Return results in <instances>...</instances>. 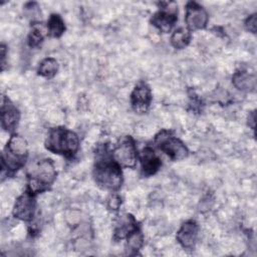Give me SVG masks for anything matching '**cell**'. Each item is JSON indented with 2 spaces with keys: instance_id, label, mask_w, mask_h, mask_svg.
I'll list each match as a JSON object with an SVG mask.
<instances>
[{
  "instance_id": "obj_2",
  "label": "cell",
  "mask_w": 257,
  "mask_h": 257,
  "mask_svg": "<svg viewBox=\"0 0 257 257\" xmlns=\"http://www.w3.org/2000/svg\"><path fill=\"white\" fill-rule=\"evenodd\" d=\"M56 178V170L50 159H42L32 163L27 169V191L32 195L49 189Z\"/></svg>"
},
{
  "instance_id": "obj_3",
  "label": "cell",
  "mask_w": 257,
  "mask_h": 257,
  "mask_svg": "<svg viewBox=\"0 0 257 257\" xmlns=\"http://www.w3.org/2000/svg\"><path fill=\"white\" fill-rule=\"evenodd\" d=\"M45 148L54 154L72 158L79 149V140L72 131L65 127H54L48 132Z\"/></svg>"
},
{
  "instance_id": "obj_16",
  "label": "cell",
  "mask_w": 257,
  "mask_h": 257,
  "mask_svg": "<svg viewBox=\"0 0 257 257\" xmlns=\"http://www.w3.org/2000/svg\"><path fill=\"white\" fill-rule=\"evenodd\" d=\"M47 34L51 37H59L65 30V25L61 17L57 14H52L47 21Z\"/></svg>"
},
{
  "instance_id": "obj_9",
  "label": "cell",
  "mask_w": 257,
  "mask_h": 257,
  "mask_svg": "<svg viewBox=\"0 0 257 257\" xmlns=\"http://www.w3.org/2000/svg\"><path fill=\"white\" fill-rule=\"evenodd\" d=\"M152 101V92L149 85L143 81L139 82L132 94H131V104L133 109L138 113L146 112Z\"/></svg>"
},
{
  "instance_id": "obj_13",
  "label": "cell",
  "mask_w": 257,
  "mask_h": 257,
  "mask_svg": "<svg viewBox=\"0 0 257 257\" xmlns=\"http://www.w3.org/2000/svg\"><path fill=\"white\" fill-rule=\"evenodd\" d=\"M136 229H138V226L135 218L128 214L122 215L118 217L115 223L113 238L115 240H121L123 238H126Z\"/></svg>"
},
{
  "instance_id": "obj_19",
  "label": "cell",
  "mask_w": 257,
  "mask_h": 257,
  "mask_svg": "<svg viewBox=\"0 0 257 257\" xmlns=\"http://www.w3.org/2000/svg\"><path fill=\"white\" fill-rule=\"evenodd\" d=\"M45 32H47V28H44L41 23H33L31 31L28 36V42L31 47H36L40 45L42 42Z\"/></svg>"
},
{
  "instance_id": "obj_17",
  "label": "cell",
  "mask_w": 257,
  "mask_h": 257,
  "mask_svg": "<svg viewBox=\"0 0 257 257\" xmlns=\"http://www.w3.org/2000/svg\"><path fill=\"white\" fill-rule=\"evenodd\" d=\"M191 40V32L185 28H179L175 30L171 36V43L175 48H185Z\"/></svg>"
},
{
  "instance_id": "obj_14",
  "label": "cell",
  "mask_w": 257,
  "mask_h": 257,
  "mask_svg": "<svg viewBox=\"0 0 257 257\" xmlns=\"http://www.w3.org/2000/svg\"><path fill=\"white\" fill-rule=\"evenodd\" d=\"M232 82L240 90H253L256 86V77L245 70L237 71L232 77Z\"/></svg>"
},
{
  "instance_id": "obj_15",
  "label": "cell",
  "mask_w": 257,
  "mask_h": 257,
  "mask_svg": "<svg viewBox=\"0 0 257 257\" xmlns=\"http://www.w3.org/2000/svg\"><path fill=\"white\" fill-rule=\"evenodd\" d=\"M5 150L18 157L27 159V155H28L27 142L23 137L19 135H12L10 137Z\"/></svg>"
},
{
  "instance_id": "obj_8",
  "label": "cell",
  "mask_w": 257,
  "mask_h": 257,
  "mask_svg": "<svg viewBox=\"0 0 257 257\" xmlns=\"http://www.w3.org/2000/svg\"><path fill=\"white\" fill-rule=\"evenodd\" d=\"M185 22L189 31L203 29L208 22L207 11L196 2H189L186 5Z\"/></svg>"
},
{
  "instance_id": "obj_10",
  "label": "cell",
  "mask_w": 257,
  "mask_h": 257,
  "mask_svg": "<svg viewBox=\"0 0 257 257\" xmlns=\"http://www.w3.org/2000/svg\"><path fill=\"white\" fill-rule=\"evenodd\" d=\"M198 230L199 228L195 221L190 220L185 222L177 232V241L183 248L192 249L197 241Z\"/></svg>"
},
{
  "instance_id": "obj_6",
  "label": "cell",
  "mask_w": 257,
  "mask_h": 257,
  "mask_svg": "<svg viewBox=\"0 0 257 257\" xmlns=\"http://www.w3.org/2000/svg\"><path fill=\"white\" fill-rule=\"evenodd\" d=\"M162 5L163 8L153 15L151 22L160 31L168 33L171 31L178 19V8L174 2L162 3Z\"/></svg>"
},
{
  "instance_id": "obj_18",
  "label": "cell",
  "mask_w": 257,
  "mask_h": 257,
  "mask_svg": "<svg viewBox=\"0 0 257 257\" xmlns=\"http://www.w3.org/2000/svg\"><path fill=\"white\" fill-rule=\"evenodd\" d=\"M57 70H58V63L56 59L52 57H47L40 62L38 67V74L46 78H51L56 74Z\"/></svg>"
},
{
  "instance_id": "obj_12",
  "label": "cell",
  "mask_w": 257,
  "mask_h": 257,
  "mask_svg": "<svg viewBox=\"0 0 257 257\" xmlns=\"http://www.w3.org/2000/svg\"><path fill=\"white\" fill-rule=\"evenodd\" d=\"M142 172L145 176H151L158 172L162 163L151 147H146L140 154Z\"/></svg>"
},
{
  "instance_id": "obj_22",
  "label": "cell",
  "mask_w": 257,
  "mask_h": 257,
  "mask_svg": "<svg viewBox=\"0 0 257 257\" xmlns=\"http://www.w3.org/2000/svg\"><path fill=\"white\" fill-rule=\"evenodd\" d=\"M121 201H120V198L117 196V195H112L109 200H108V206L110 209L112 210H117L119 205H120Z\"/></svg>"
},
{
  "instance_id": "obj_4",
  "label": "cell",
  "mask_w": 257,
  "mask_h": 257,
  "mask_svg": "<svg viewBox=\"0 0 257 257\" xmlns=\"http://www.w3.org/2000/svg\"><path fill=\"white\" fill-rule=\"evenodd\" d=\"M155 144L173 161H181L188 157L189 151L187 147L169 131L160 132L155 138Z\"/></svg>"
},
{
  "instance_id": "obj_1",
  "label": "cell",
  "mask_w": 257,
  "mask_h": 257,
  "mask_svg": "<svg viewBox=\"0 0 257 257\" xmlns=\"http://www.w3.org/2000/svg\"><path fill=\"white\" fill-rule=\"evenodd\" d=\"M96 161L93 169V178L96 185L111 192L117 191L122 184V174L120 167L107 157L106 149L102 148L100 153H96Z\"/></svg>"
},
{
  "instance_id": "obj_11",
  "label": "cell",
  "mask_w": 257,
  "mask_h": 257,
  "mask_svg": "<svg viewBox=\"0 0 257 257\" xmlns=\"http://www.w3.org/2000/svg\"><path fill=\"white\" fill-rule=\"evenodd\" d=\"M20 118L19 110L11 103L8 98H3L1 106V122L2 127L8 132L16 128Z\"/></svg>"
},
{
  "instance_id": "obj_5",
  "label": "cell",
  "mask_w": 257,
  "mask_h": 257,
  "mask_svg": "<svg viewBox=\"0 0 257 257\" xmlns=\"http://www.w3.org/2000/svg\"><path fill=\"white\" fill-rule=\"evenodd\" d=\"M111 158L120 168H135L137 166L139 155L133 138L125 137L122 139L113 149Z\"/></svg>"
},
{
  "instance_id": "obj_21",
  "label": "cell",
  "mask_w": 257,
  "mask_h": 257,
  "mask_svg": "<svg viewBox=\"0 0 257 257\" xmlns=\"http://www.w3.org/2000/svg\"><path fill=\"white\" fill-rule=\"evenodd\" d=\"M245 27L248 31L255 33L256 32V28H257V17L256 14H253L251 16H249L245 22Z\"/></svg>"
},
{
  "instance_id": "obj_7",
  "label": "cell",
  "mask_w": 257,
  "mask_h": 257,
  "mask_svg": "<svg viewBox=\"0 0 257 257\" xmlns=\"http://www.w3.org/2000/svg\"><path fill=\"white\" fill-rule=\"evenodd\" d=\"M36 212L35 196L26 191L19 196L13 207V216L22 221H32Z\"/></svg>"
},
{
  "instance_id": "obj_20",
  "label": "cell",
  "mask_w": 257,
  "mask_h": 257,
  "mask_svg": "<svg viewBox=\"0 0 257 257\" xmlns=\"http://www.w3.org/2000/svg\"><path fill=\"white\" fill-rule=\"evenodd\" d=\"M126 244L127 247L131 251H138L141 249V247L143 246L144 243V239H143V235L141 233V231L138 229H136L135 231H133L127 237H126Z\"/></svg>"
}]
</instances>
